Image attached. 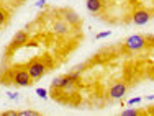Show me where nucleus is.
Here are the masks:
<instances>
[{
	"instance_id": "obj_1",
	"label": "nucleus",
	"mask_w": 154,
	"mask_h": 116,
	"mask_svg": "<svg viewBox=\"0 0 154 116\" xmlns=\"http://www.w3.org/2000/svg\"><path fill=\"white\" fill-rule=\"evenodd\" d=\"M26 70L30 72V75H31L33 80H39V79H41L43 75L46 74L48 66H46L45 62H43V61L35 59V61H31V62L26 66Z\"/></svg>"
},
{
	"instance_id": "obj_2",
	"label": "nucleus",
	"mask_w": 154,
	"mask_h": 116,
	"mask_svg": "<svg viewBox=\"0 0 154 116\" xmlns=\"http://www.w3.org/2000/svg\"><path fill=\"white\" fill-rule=\"evenodd\" d=\"M12 80L15 85L18 87H30L33 82V79H31V75H30V72L26 70V69H18V70L13 72V77H12Z\"/></svg>"
},
{
	"instance_id": "obj_3",
	"label": "nucleus",
	"mask_w": 154,
	"mask_h": 116,
	"mask_svg": "<svg viewBox=\"0 0 154 116\" xmlns=\"http://www.w3.org/2000/svg\"><path fill=\"white\" fill-rule=\"evenodd\" d=\"M125 44H126V48L130 51H141L146 48V38L141 34H131Z\"/></svg>"
},
{
	"instance_id": "obj_4",
	"label": "nucleus",
	"mask_w": 154,
	"mask_h": 116,
	"mask_svg": "<svg viewBox=\"0 0 154 116\" xmlns=\"http://www.w3.org/2000/svg\"><path fill=\"white\" fill-rule=\"evenodd\" d=\"M69 31H71V25L67 23V21H64L61 18V20H56L53 23V33L57 34V36H66L69 34Z\"/></svg>"
},
{
	"instance_id": "obj_5",
	"label": "nucleus",
	"mask_w": 154,
	"mask_h": 116,
	"mask_svg": "<svg viewBox=\"0 0 154 116\" xmlns=\"http://www.w3.org/2000/svg\"><path fill=\"white\" fill-rule=\"evenodd\" d=\"M126 90H128L126 83H115V85L110 88L108 95H110V98H113V100H120L126 95Z\"/></svg>"
},
{
	"instance_id": "obj_6",
	"label": "nucleus",
	"mask_w": 154,
	"mask_h": 116,
	"mask_svg": "<svg viewBox=\"0 0 154 116\" xmlns=\"http://www.w3.org/2000/svg\"><path fill=\"white\" fill-rule=\"evenodd\" d=\"M149 20H151V13L146 12V10H136V12L133 13V23L138 25V26L146 25Z\"/></svg>"
},
{
	"instance_id": "obj_7",
	"label": "nucleus",
	"mask_w": 154,
	"mask_h": 116,
	"mask_svg": "<svg viewBox=\"0 0 154 116\" xmlns=\"http://www.w3.org/2000/svg\"><path fill=\"white\" fill-rule=\"evenodd\" d=\"M61 16H62V20L67 21L69 25H79L80 23V16L77 15L74 10H62Z\"/></svg>"
},
{
	"instance_id": "obj_8",
	"label": "nucleus",
	"mask_w": 154,
	"mask_h": 116,
	"mask_svg": "<svg viewBox=\"0 0 154 116\" xmlns=\"http://www.w3.org/2000/svg\"><path fill=\"white\" fill-rule=\"evenodd\" d=\"M26 41H28V33L26 31H18V33H15V36H13V39H12V48L23 46Z\"/></svg>"
},
{
	"instance_id": "obj_9",
	"label": "nucleus",
	"mask_w": 154,
	"mask_h": 116,
	"mask_svg": "<svg viewBox=\"0 0 154 116\" xmlns=\"http://www.w3.org/2000/svg\"><path fill=\"white\" fill-rule=\"evenodd\" d=\"M85 7L90 13H98L102 12L103 8V0H87L85 2Z\"/></svg>"
},
{
	"instance_id": "obj_10",
	"label": "nucleus",
	"mask_w": 154,
	"mask_h": 116,
	"mask_svg": "<svg viewBox=\"0 0 154 116\" xmlns=\"http://www.w3.org/2000/svg\"><path fill=\"white\" fill-rule=\"evenodd\" d=\"M141 111L139 110H134V108H128V110H123L122 111V116H138Z\"/></svg>"
},
{
	"instance_id": "obj_11",
	"label": "nucleus",
	"mask_w": 154,
	"mask_h": 116,
	"mask_svg": "<svg viewBox=\"0 0 154 116\" xmlns=\"http://www.w3.org/2000/svg\"><path fill=\"white\" fill-rule=\"evenodd\" d=\"M39 113L35 110H23V111H18V116H38Z\"/></svg>"
},
{
	"instance_id": "obj_12",
	"label": "nucleus",
	"mask_w": 154,
	"mask_h": 116,
	"mask_svg": "<svg viewBox=\"0 0 154 116\" xmlns=\"http://www.w3.org/2000/svg\"><path fill=\"white\" fill-rule=\"evenodd\" d=\"M7 20H8V16H7L5 10H2V8H0V28H2V26H5Z\"/></svg>"
},
{
	"instance_id": "obj_13",
	"label": "nucleus",
	"mask_w": 154,
	"mask_h": 116,
	"mask_svg": "<svg viewBox=\"0 0 154 116\" xmlns=\"http://www.w3.org/2000/svg\"><path fill=\"white\" fill-rule=\"evenodd\" d=\"M36 95H38L39 98L46 100L48 98V90L46 88H36Z\"/></svg>"
},
{
	"instance_id": "obj_14",
	"label": "nucleus",
	"mask_w": 154,
	"mask_h": 116,
	"mask_svg": "<svg viewBox=\"0 0 154 116\" xmlns=\"http://www.w3.org/2000/svg\"><path fill=\"white\" fill-rule=\"evenodd\" d=\"M141 100H143V97H136V98H131V100H128V105H130V106H133V105L141 103Z\"/></svg>"
},
{
	"instance_id": "obj_15",
	"label": "nucleus",
	"mask_w": 154,
	"mask_h": 116,
	"mask_svg": "<svg viewBox=\"0 0 154 116\" xmlns=\"http://www.w3.org/2000/svg\"><path fill=\"white\" fill-rule=\"evenodd\" d=\"M108 36H110V31H102V33L95 36V39H103V38H108Z\"/></svg>"
},
{
	"instance_id": "obj_16",
	"label": "nucleus",
	"mask_w": 154,
	"mask_h": 116,
	"mask_svg": "<svg viewBox=\"0 0 154 116\" xmlns=\"http://www.w3.org/2000/svg\"><path fill=\"white\" fill-rule=\"evenodd\" d=\"M2 116H18V111H5L2 113Z\"/></svg>"
},
{
	"instance_id": "obj_17",
	"label": "nucleus",
	"mask_w": 154,
	"mask_h": 116,
	"mask_svg": "<svg viewBox=\"0 0 154 116\" xmlns=\"http://www.w3.org/2000/svg\"><path fill=\"white\" fill-rule=\"evenodd\" d=\"M45 5H46V0H36V7L38 8H43Z\"/></svg>"
},
{
	"instance_id": "obj_18",
	"label": "nucleus",
	"mask_w": 154,
	"mask_h": 116,
	"mask_svg": "<svg viewBox=\"0 0 154 116\" xmlns=\"http://www.w3.org/2000/svg\"><path fill=\"white\" fill-rule=\"evenodd\" d=\"M84 70V66L80 64V66H77V67H74V72H77V74H80V72Z\"/></svg>"
},
{
	"instance_id": "obj_19",
	"label": "nucleus",
	"mask_w": 154,
	"mask_h": 116,
	"mask_svg": "<svg viewBox=\"0 0 154 116\" xmlns=\"http://www.w3.org/2000/svg\"><path fill=\"white\" fill-rule=\"evenodd\" d=\"M8 97H10L12 100H17V98H18V93H8Z\"/></svg>"
},
{
	"instance_id": "obj_20",
	"label": "nucleus",
	"mask_w": 154,
	"mask_h": 116,
	"mask_svg": "<svg viewBox=\"0 0 154 116\" xmlns=\"http://www.w3.org/2000/svg\"><path fill=\"white\" fill-rule=\"evenodd\" d=\"M146 98H148L149 101H152V100H154V95H148V97H146Z\"/></svg>"
},
{
	"instance_id": "obj_21",
	"label": "nucleus",
	"mask_w": 154,
	"mask_h": 116,
	"mask_svg": "<svg viewBox=\"0 0 154 116\" xmlns=\"http://www.w3.org/2000/svg\"><path fill=\"white\" fill-rule=\"evenodd\" d=\"M149 115H154V106H151V110H149Z\"/></svg>"
}]
</instances>
